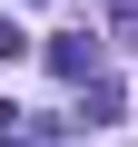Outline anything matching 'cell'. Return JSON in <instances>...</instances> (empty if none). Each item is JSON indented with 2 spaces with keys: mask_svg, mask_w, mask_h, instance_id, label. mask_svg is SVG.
<instances>
[{
  "mask_svg": "<svg viewBox=\"0 0 138 147\" xmlns=\"http://www.w3.org/2000/svg\"><path fill=\"white\" fill-rule=\"evenodd\" d=\"M49 69H59L69 88H89L99 69H109V49H99V30H59V39H49Z\"/></svg>",
  "mask_w": 138,
  "mask_h": 147,
  "instance_id": "1",
  "label": "cell"
},
{
  "mask_svg": "<svg viewBox=\"0 0 138 147\" xmlns=\"http://www.w3.org/2000/svg\"><path fill=\"white\" fill-rule=\"evenodd\" d=\"M109 118H118V79L99 69V79L79 88V118H69V127H109Z\"/></svg>",
  "mask_w": 138,
  "mask_h": 147,
  "instance_id": "2",
  "label": "cell"
},
{
  "mask_svg": "<svg viewBox=\"0 0 138 147\" xmlns=\"http://www.w3.org/2000/svg\"><path fill=\"white\" fill-rule=\"evenodd\" d=\"M0 59H30V30H20L10 10H0Z\"/></svg>",
  "mask_w": 138,
  "mask_h": 147,
  "instance_id": "3",
  "label": "cell"
},
{
  "mask_svg": "<svg viewBox=\"0 0 138 147\" xmlns=\"http://www.w3.org/2000/svg\"><path fill=\"white\" fill-rule=\"evenodd\" d=\"M0 137H20V108H10V98H0Z\"/></svg>",
  "mask_w": 138,
  "mask_h": 147,
  "instance_id": "4",
  "label": "cell"
},
{
  "mask_svg": "<svg viewBox=\"0 0 138 147\" xmlns=\"http://www.w3.org/2000/svg\"><path fill=\"white\" fill-rule=\"evenodd\" d=\"M118 30H138V0H118Z\"/></svg>",
  "mask_w": 138,
  "mask_h": 147,
  "instance_id": "5",
  "label": "cell"
},
{
  "mask_svg": "<svg viewBox=\"0 0 138 147\" xmlns=\"http://www.w3.org/2000/svg\"><path fill=\"white\" fill-rule=\"evenodd\" d=\"M0 147H20V137H0Z\"/></svg>",
  "mask_w": 138,
  "mask_h": 147,
  "instance_id": "6",
  "label": "cell"
}]
</instances>
